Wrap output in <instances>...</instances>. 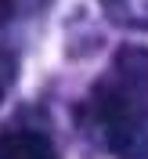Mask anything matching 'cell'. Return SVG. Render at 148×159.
Masks as SVG:
<instances>
[{
	"instance_id": "cell-2",
	"label": "cell",
	"mask_w": 148,
	"mask_h": 159,
	"mask_svg": "<svg viewBox=\"0 0 148 159\" xmlns=\"http://www.w3.org/2000/svg\"><path fill=\"white\" fill-rule=\"evenodd\" d=\"M0 159H58V152H54L51 138L40 130H4Z\"/></svg>"
},
{
	"instance_id": "cell-3",
	"label": "cell",
	"mask_w": 148,
	"mask_h": 159,
	"mask_svg": "<svg viewBox=\"0 0 148 159\" xmlns=\"http://www.w3.org/2000/svg\"><path fill=\"white\" fill-rule=\"evenodd\" d=\"M7 83H11V58H4V54H0V98H4Z\"/></svg>"
},
{
	"instance_id": "cell-1",
	"label": "cell",
	"mask_w": 148,
	"mask_h": 159,
	"mask_svg": "<svg viewBox=\"0 0 148 159\" xmlns=\"http://www.w3.org/2000/svg\"><path fill=\"white\" fill-rule=\"evenodd\" d=\"M90 112L119 159H148V47H119L90 94Z\"/></svg>"
}]
</instances>
